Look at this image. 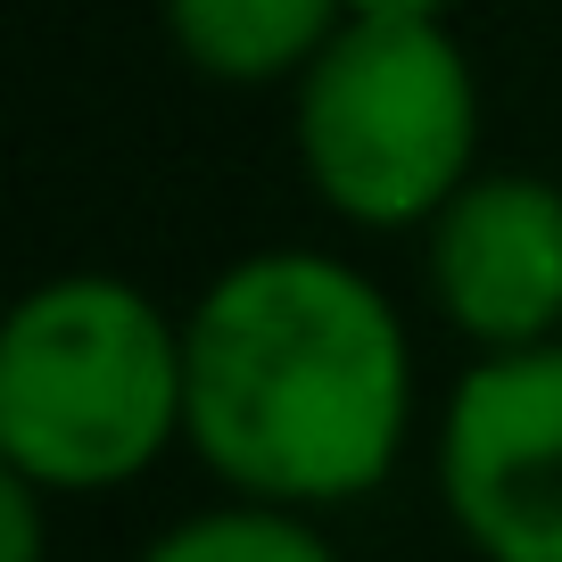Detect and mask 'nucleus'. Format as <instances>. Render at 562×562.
<instances>
[{
  "mask_svg": "<svg viewBox=\"0 0 562 562\" xmlns=\"http://www.w3.org/2000/svg\"><path fill=\"white\" fill-rule=\"evenodd\" d=\"M290 91L306 191L356 232H422L480 175V75L456 25H339Z\"/></svg>",
  "mask_w": 562,
  "mask_h": 562,
  "instance_id": "3",
  "label": "nucleus"
},
{
  "mask_svg": "<svg viewBox=\"0 0 562 562\" xmlns=\"http://www.w3.org/2000/svg\"><path fill=\"white\" fill-rule=\"evenodd\" d=\"M191 439V348L124 273H58L0 323V463L50 496H108Z\"/></svg>",
  "mask_w": 562,
  "mask_h": 562,
  "instance_id": "2",
  "label": "nucleus"
},
{
  "mask_svg": "<svg viewBox=\"0 0 562 562\" xmlns=\"http://www.w3.org/2000/svg\"><path fill=\"white\" fill-rule=\"evenodd\" d=\"M140 562H339V546L299 505L224 496V505L182 513L175 529H158V538L140 546Z\"/></svg>",
  "mask_w": 562,
  "mask_h": 562,
  "instance_id": "7",
  "label": "nucleus"
},
{
  "mask_svg": "<svg viewBox=\"0 0 562 562\" xmlns=\"http://www.w3.org/2000/svg\"><path fill=\"white\" fill-rule=\"evenodd\" d=\"M422 290L480 356L562 339V182L472 175L422 224Z\"/></svg>",
  "mask_w": 562,
  "mask_h": 562,
  "instance_id": "5",
  "label": "nucleus"
},
{
  "mask_svg": "<svg viewBox=\"0 0 562 562\" xmlns=\"http://www.w3.org/2000/svg\"><path fill=\"white\" fill-rule=\"evenodd\" d=\"M456 0H348V25H447Z\"/></svg>",
  "mask_w": 562,
  "mask_h": 562,
  "instance_id": "9",
  "label": "nucleus"
},
{
  "mask_svg": "<svg viewBox=\"0 0 562 562\" xmlns=\"http://www.w3.org/2000/svg\"><path fill=\"white\" fill-rule=\"evenodd\" d=\"M42 496H50V488L0 472V538H9L0 562H42Z\"/></svg>",
  "mask_w": 562,
  "mask_h": 562,
  "instance_id": "8",
  "label": "nucleus"
},
{
  "mask_svg": "<svg viewBox=\"0 0 562 562\" xmlns=\"http://www.w3.org/2000/svg\"><path fill=\"white\" fill-rule=\"evenodd\" d=\"M191 456L232 496L331 513L372 496L414 430V339L331 248H257L182 315Z\"/></svg>",
  "mask_w": 562,
  "mask_h": 562,
  "instance_id": "1",
  "label": "nucleus"
},
{
  "mask_svg": "<svg viewBox=\"0 0 562 562\" xmlns=\"http://www.w3.org/2000/svg\"><path fill=\"white\" fill-rule=\"evenodd\" d=\"M430 463L480 562H562V339L480 356L447 389Z\"/></svg>",
  "mask_w": 562,
  "mask_h": 562,
  "instance_id": "4",
  "label": "nucleus"
},
{
  "mask_svg": "<svg viewBox=\"0 0 562 562\" xmlns=\"http://www.w3.org/2000/svg\"><path fill=\"white\" fill-rule=\"evenodd\" d=\"M348 25V0H166V42L207 83H299Z\"/></svg>",
  "mask_w": 562,
  "mask_h": 562,
  "instance_id": "6",
  "label": "nucleus"
}]
</instances>
